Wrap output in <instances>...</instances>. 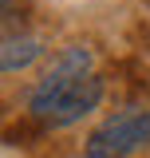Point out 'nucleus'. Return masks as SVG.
Masks as SVG:
<instances>
[{"instance_id":"7ed1b4c3","label":"nucleus","mask_w":150,"mask_h":158,"mask_svg":"<svg viewBox=\"0 0 150 158\" xmlns=\"http://www.w3.org/2000/svg\"><path fill=\"white\" fill-rule=\"evenodd\" d=\"M83 75H91V52L87 48H67L63 56L40 75V83L32 87V99H28V107L36 111V107H44L48 99H56L59 91H67L71 83H79Z\"/></svg>"},{"instance_id":"f03ea898","label":"nucleus","mask_w":150,"mask_h":158,"mask_svg":"<svg viewBox=\"0 0 150 158\" xmlns=\"http://www.w3.org/2000/svg\"><path fill=\"white\" fill-rule=\"evenodd\" d=\"M99 99H103V79L83 75L79 83H71L67 91H59L56 99H48L44 107H36L32 115L44 118V123H52V127H71V123H79L83 115H91L95 107H99Z\"/></svg>"},{"instance_id":"f257e3e1","label":"nucleus","mask_w":150,"mask_h":158,"mask_svg":"<svg viewBox=\"0 0 150 158\" xmlns=\"http://www.w3.org/2000/svg\"><path fill=\"white\" fill-rule=\"evenodd\" d=\"M150 146V111L146 107H127L119 115L103 118L87 135V158H131Z\"/></svg>"},{"instance_id":"20e7f679","label":"nucleus","mask_w":150,"mask_h":158,"mask_svg":"<svg viewBox=\"0 0 150 158\" xmlns=\"http://www.w3.org/2000/svg\"><path fill=\"white\" fill-rule=\"evenodd\" d=\"M44 52V44L28 32H12V36H0V71H24L32 67Z\"/></svg>"}]
</instances>
